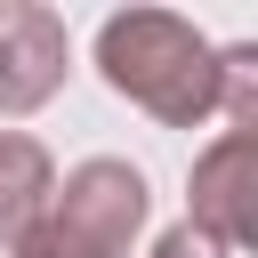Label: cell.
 <instances>
[{"label":"cell","mask_w":258,"mask_h":258,"mask_svg":"<svg viewBox=\"0 0 258 258\" xmlns=\"http://www.w3.org/2000/svg\"><path fill=\"white\" fill-rule=\"evenodd\" d=\"M97 73L113 97L145 105L153 121L169 129H194L218 113V48L169 16V8H121L97 24Z\"/></svg>","instance_id":"1"},{"label":"cell","mask_w":258,"mask_h":258,"mask_svg":"<svg viewBox=\"0 0 258 258\" xmlns=\"http://www.w3.org/2000/svg\"><path fill=\"white\" fill-rule=\"evenodd\" d=\"M145 169L137 161H81L64 169V185L48 194V210L8 242V258H129L137 226H145Z\"/></svg>","instance_id":"2"},{"label":"cell","mask_w":258,"mask_h":258,"mask_svg":"<svg viewBox=\"0 0 258 258\" xmlns=\"http://www.w3.org/2000/svg\"><path fill=\"white\" fill-rule=\"evenodd\" d=\"M185 226L210 234L218 250H250L258 242V129H218V145L194 153L185 177Z\"/></svg>","instance_id":"3"},{"label":"cell","mask_w":258,"mask_h":258,"mask_svg":"<svg viewBox=\"0 0 258 258\" xmlns=\"http://www.w3.org/2000/svg\"><path fill=\"white\" fill-rule=\"evenodd\" d=\"M64 64H73V32L56 8L40 0L0 8V113H40L64 89Z\"/></svg>","instance_id":"4"},{"label":"cell","mask_w":258,"mask_h":258,"mask_svg":"<svg viewBox=\"0 0 258 258\" xmlns=\"http://www.w3.org/2000/svg\"><path fill=\"white\" fill-rule=\"evenodd\" d=\"M48 194H56V161H48V145L24 137V129H0V250L48 210Z\"/></svg>","instance_id":"5"},{"label":"cell","mask_w":258,"mask_h":258,"mask_svg":"<svg viewBox=\"0 0 258 258\" xmlns=\"http://www.w3.org/2000/svg\"><path fill=\"white\" fill-rule=\"evenodd\" d=\"M218 113L226 129H258V48H218Z\"/></svg>","instance_id":"6"},{"label":"cell","mask_w":258,"mask_h":258,"mask_svg":"<svg viewBox=\"0 0 258 258\" xmlns=\"http://www.w3.org/2000/svg\"><path fill=\"white\" fill-rule=\"evenodd\" d=\"M153 258H234V250H218V242L194 234V226H169V234L153 242Z\"/></svg>","instance_id":"7"}]
</instances>
